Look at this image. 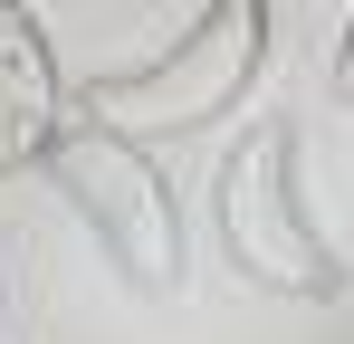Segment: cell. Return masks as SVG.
<instances>
[{"mask_svg": "<svg viewBox=\"0 0 354 344\" xmlns=\"http://www.w3.org/2000/svg\"><path fill=\"white\" fill-rule=\"evenodd\" d=\"M335 86L354 96V10H345V48H335Z\"/></svg>", "mask_w": 354, "mask_h": 344, "instance_id": "obj_5", "label": "cell"}, {"mask_svg": "<svg viewBox=\"0 0 354 344\" xmlns=\"http://www.w3.org/2000/svg\"><path fill=\"white\" fill-rule=\"evenodd\" d=\"M211 229H221V258L259 296H345V258L335 239L306 220V191H297V134L288 124H259L239 134L230 163H221V191H211Z\"/></svg>", "mask_w": 354, "mask_h": 344, "instance_id": "obj_1", "label": "cell"}, {"mask_svg": "<svg viewBox=\"0 0 354 344\" xmlns=\"http://www.w3.org/2000/svg\"><path fill=\"white\" fill-rule=\"evenodd\" d=\"M259 67H268V0H211L153 67L106 77L96 115H115L124 134H192V124L230 115Z\"/></svg>", "mask_w": 354, "mask_h": 344, "instance_id": "obj_3", "label": "cell"}, {"mask_svg": "<svg viewBox=\"0 0 354 344\" xmlns=\"http://www.w3.org/2000/svg\"><path fill=\"white\" fill-rule=\"evenodd\" d=\"M58 134H67V86L48 57V29L29 0H0V172L48 163Z\"/></svg>", "mask_w": 354, "mask_h": 344, "instance_id": "obj_4", "label": "cell"}, {"mask_svg": "<svg viewBox=\"0 0 354 344\" xmlns=\"http://www.w3.org/2000/svg\"><path fill=\"white\" fill-rule=\"evenodd\" d=\"M48 182L67 191V211L96 229V249L144 296H173L182 287V211L163 191V172H153V153L124 134L115 115H67V134L48 144Z\"/></svg>", "mask_w": 354, "mask_h": 344, "instance_id": "obj_2", "label": "cell"}]
</instances>
